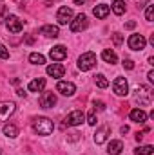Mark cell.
<instances>
[{
  "label": "cell",
  "mask_w": 154,
  "mask_h": 155,
  "mask_svg": "<svg viewBox=\"0 0 154 155\" xmlns=\"http://www.w3.org/2000/svg\"><path fill=\"white\" fill-rule=\"evenodd\" d=\"M56 105V96H54V92H42V96H40V107L42 108H53Z\"/></svg>",
  "instance_id": "obj_12"
},
{
  "label": "cell",
  "mask_w": 154,
  "mask_h": 155,
  "mask_svg": "<svg viewBox=\"0 0 154 155\" xmlns=\"http://www.w3.org/2000/svg\"><path fill=\"white\" fill-rule=\"evenodd\" d=\"M78 135H80V134H76V132H75V134H69V137H67V139H69L71 143H75V141H78V139H80Z\"/></svg>",
  "instance_id": "obj_33"
},
{
  "label": "cell",
  "mask_w": 154,
  "mask_h": 155,
  "mask_svg": "<svg viewBox=\"0 0 154 155\" xmlns=\"http://www.w3.org/2000/svg\"><path fill=\"white\" fill-rule=\"evenodd\" d=\"M33 130L38 135H51L54 130V123L49 117H35L33 119Z\"/></svg>",
  "instance_id": "obj_1"
},
{
  "label": "cell",
  "mask_w": 154,
  "mask_h": 155,
  "mask_svg": "<svg viewBox=\"0 0 154 155\" xmlns=\"http://www.w3.org/2000/svg\"><path fill=\"white\" fill-rule=\"evenodd\" d=\"M109 135H111V128H109V126H102V128H98L96 134H94V143H96V144H103Z\"/></svg>",
  "instance_id": "obj_14"
},
{
  "label": "cell",
  "mask_w": 154,
  "mask_h": 155,
  "mask_svg": "<svg viewBox=\"0 0 154 155\" xmlns=\"http://www.w3.org/2000/svg\"><path fill=\"white\" fill-rule=\"evenodd\" d=\"M83 121H85V114H83L82 110H73L69 116L65 117L64 124H67V126H78V124H82Z\"/></svg>",
  "instance_id": "obj_10"
},
{
  "label": "cell",
  "mask_w": 154,
  "mask_h": 155,
  "mask_svg": "<svg viewBox=\"0 0 154 155\" xmlns=\"http://www.w3.org/2000/svg\"><path fill=\"white\" fill-rule=\"evenodd\" d=\"M40 35H44L45 38H58L60 31L56 25H42L40 27Z\"/></svg>",
  "instance_id": "obj_17"
},
{
  "label": "cell",
  "mask_w": 154,
  "mask_h": 155,
  "mask_svg": "<svg viewBox=\"0 0 154 155\" xmlns=\"http://www.w3.org/2000/svg\"><path fill=\"white\" fill-rule=\"evenodd\" d=\"M2 132H4V135H5V137H9V139L18 137V128H16L15 124H4Z\"/></svg>",
  "instance_id": "obj_21"
},
{
  "label": "cell",
  "mask_w": 154,
  "mask_h": 155,
  "mask_svg": "<svg viewBox=\"0 0 154 155\" xmlns=\"http://www.w3.org/2000/svg\"><path fill=\"white\" fill-rule=\"evenodd\" d=\"M29 61H31L33 65H44V63H45V56L40 54V52H31V54H29Z\"/></svg>",
  "instance_id": "obj_24"
},
{
  "label": "cell",
  "mask_w": 154,
  "mask_h": 155,
  "mask_svg": "<svg viewBox=\"0 0 154 155\" xmlns=\"http://www.w3.org/2000/svg\"><path fill=\"white\" fill-rule=\"evenodd\" d=\"M0 58H2V60H7V58H9V49H7L4 43H0Z\"/></svg>",
  "instance_id": "obj_28"
},
{
  "label": "cell",
  "mask_w": 154,
  "mask_h": 155,
  "mask_svg": "<svg viewBox=\"0 0 154 155\" xmlns=\"http://www.w3.org/2000/svg\"><path fill=\"white\" fill-rule=\"evenodd\" d=\"M87 25H89V20H87V16H85L83 13L76 15L75 20H71V31H73V33H80V31H83Z\"/></svg>",
  "instance_id": "obj_8"
},
{
  "label": "cell",
  "mask_w": 154,
  "mask_h": 155,
  "mask_svg": "<svg viewBox=\"0 0 154 155\" xmlns=\"http://www.w3.org/2000/svg\"><path fill=\"white\" fill-rule=\"evenodd\" d=\"M56 90H58L62 96H73V94L76 92V87H75V83H71V81H58Z\"/></svg>",
  "instance_id": "obj_13"
},
{
  "label": "cell",
  "mask_w": 154,
  "mask_h": 155,
  "mask_svg": "<svg viewBox=\"0 0 154 155\" xmlns=\"http://www.w3.org/2000/svg\"><path fill=\"white\" fill-rule=\"evenodd\" d=\"M27 88H29V92H44L45 90V79L44 78H38V79L29 81Z\"/></svg>",
  "instance_id": "obj_18"
},
{
  "label": "cell",
  "mask_w": 154,
  "mask_h": 155,
  "mask_svg": "<svg viewBox=\"0 0 154 155\" xmlns=\"http://www.w3.org/2000/svg\"><path fill=\"white\" fill-rule=\"evenodd\" d=\"M125 27H127V29H134V27H136V22H134V20H131V22H127V24H125Z\"/></svg>",
  "instance_id": "obj_34"
},
{
  "label": "cell",
  "mask_w": 154,
  "mask_h": 155,
  "mask_svg": "<svg viewBox=\"0 0 154 155\" xmlns=\"http://www.w3.org/2000/svg\"><path fill=\"white\" fill-rule=\"evenodd\" d=\"M93 13H94V16H96V18H100V20H102V18H105V16L111 13V5H107V4H98V5L93 9Z\"/></svg>",
  "instance_id": "obj_19"
},
{
  "label": "cell",
  "mask_w": 154,
  "mask_h": 155,
  "mask_svg": "<svg viewBox=\"0 0 154 155\" xmlns=\"http://www.w3.org/2000/svg\"><path fill=\"white\" fill-rule=\"evenodd\" d=\"M111 11L118 15V16H121L123 13H125V2L123 0H114L113 2V5H111Z\"/></svg>",
  "instance_id": "obj_23"
},
{
  "label": "cell",
  "mask_w": 154,
  "mask_h": 155,
  "mask_svg": "<svg viewBox=\"0 0 154 155\" xmlns=\"http://www.w3.org/2000/svg\"><path fill=\"white\" fill-rule=\"evenodd\" d=\"M56 20H58L60 25L71 24V20H73V9L67 7V5H62V7L58 9V13H56Z\"/></svg>",
  "instance_id": "obj_5"
},
{
  "label": "cell",
  "mask_w": 154,
  "mask_h": 155,
  "mask_svg": "<svg viewBox=\"0 0 154 155\" xmlns=\"http://www.w3.org/2000/svg\"><path fill=\"white\" fill-rule=\"evenodd\" d=\"M123 67H125L127 71H132V69H134V61L129 60V58H125V60H123Z\"/></svg>",
  "instance_id": "obj_31"
},
{
  "label": "cell",
  "mask_w": 154,
  "mask_h": 155,
  "mask_svg": "<svg viewBox=\"0 0 154 155\" xmlns=\"http://www.w3.org/2000/svg\"><path fill=\"white\" fill-rule=\"evenodd\" d=\"M121 150H123V143L118 141V139L111 141V143L107 144V153L109 155H120L121 153Z\"/></svg>",
  "instance_id": "obj_20"
},
{
  "label": "cell",
  "mask_w": 154,
  "mask_h": 155,
  "mask_svg": "<svg viewBox=\"0 0 154 155\" xmlns=\"http://www.w3.org/2000/svg\"><path fill=\"white\" fill-rule=\"evenodd\" d=\"M129 117H131V121L143 124V123L147 121V112H145V110H142V108H134V110H131Z\"/></svg>",
  "instance_id": "obj_16"
},
{
  "label": "cell",
  "mask_w": 154,
  "mask_h": 155,
  "mask_svg": "<svg viewBox=\"0 0 154 155\" xmlns=\"http://www.w3.org/2000/svg\"><path fill=\"white\" fill-rule=\"evenodd\" d=\"M127 43H129L131 51H143L147 47V40L143 38L142 35H131L129 40H127Z\"/></svg>",
  "instance_id": "obj_4"
},
{
  "label": "cell",
  "mask_w": 154,
  "mask_h": 155,
  "mask_svg": "<svg viewBox=\"0 0 154 155\" xmlns=\"http://www.w3.org/2000/svg\"><path fill=\"white\" fill-rule=\"evenodd\" d=\"M94 108L96 110H105V103L103 101H94Z\"/></svg>",
  "instance_id": "obj_32"
},
{
  "label": "cell",
  "mask_w": 154,
  "mask_h": 155,
  "mask_svg": "<svg viewBox=\"0 0 154 155\" xmlns=\"http://www.w3.org/2000/svg\"><path fill=\"white\" fill-rule=\"evenodd\" d=\"M15 110H16V105L13 101H2L0 103V121H7L15 114Z\"/></svg>",
  "instance_id": "obj_7"
},
{
  "label": "cell",
  "mask_w": 154,
  "mask_h": 155,
  "mask_svg": "<svg viewBox=\"0 0 154 155\" xmlns=\"http://www.w3.org/2000/svg\"><path fill=\"white\" fill-rule=\"evenodd\" d=\"M47 74L58 79V78H62L64 74H65V67H64L62 63H53V65L47 67Z\"/></svg>",
  "instance_id": "obj_15"
},
{
  "label": "cell",
  "mask_w": 154,
  "mask_h": 155,
  "mask_svg": "<svg viewBox=\"0 0 154 155\" xmlns=\"http://www.w3.org/2000/svg\"><path fill=\"white\" fill-rule=\"evenodd\" d=\"M73 2H75V4H76V5H82V4H85V2H87V0H73Z\"/></svg>",
  "instance_id": "obj_38"
},
{
  "label": "cell",
  "mask_w": 154,
  "mask_h": 155,
  "mask_svg": "<svg viewBox=\"0 0 154 155\" xmlns=\"http://www.w3.org/2000/svg\"><path fill=\"white\" fill-rule=\"evenodd\" d=\"M147 79H149L151 83H154V71H151V72L147 74Z\"/></svg>",
  "instance_id": "obj_36"
},
{
  "label": "cell",
  "mask_w": 154,
  "mask_h": 155,
  "mask_svg": "<svg viewBox=\"0 0 154 155\" xmlns=\"http://www.w3.org/2000/svg\"><path fill=\"white\" fill-rule=\"evenodd\" d=\"M129 132V126H121V134H127Z\"/></svg>",
  "instance_id": "obj_39"
},
{
  "label": "cell",
  "mask_w": 154,
  "mask_h": 155,
  "mask_svg": "<svg viewBox=\"0 0 154 155\" xmlns=\"http://www.w3.org/2000/svg\"><path fill=\"white\" fill-rule=\"evenodd\" d=\"M102 58H103V61H105V63H111V65H114L116 61H118L116 52H114V51H111V49H105V51L102 52Z\"/></svg>",
  "instance_id": "obj_22"
},
{
  "label": "cell",
  "mask_w": 154,
  "mask_h": 155,
  "mask_svg": "<svg viewBox=\"0 0 154 155\" xmlns=\"http://www.w3.org/2000/svg\"><path fill=\"white\" fill-rule=\"evenodd\" d=\"M94 81H96V87H100V88H107L109 87V81H107V78L103 76V74H96Z\"/></svg>",
  "instance_id": "obj_26"
},
{
  "label": "cell",
  "mask_w": 154,
  "mask_h": 155,
  "mask_svg": "<svg viewBox=\"0 0 154 155\" xmlns=\"http://www.w3.org/2000/svg\"><path fill=\"white\" fill-rule=\"evenodd\" d=\"M85 119H87V123H89L91 126H94V124H96V114H94V110H91V112L87 114Z\"/></svg>",
  "instance_id": "obj_29"
},
{
  "label": "cell",
  "mask_w": 154,
  "mask_h": 155,
  "mask_svg": "<svg viewBox=\"0 0 154 155\" xmlns=\"http://www.w3.org/2000/svg\"><path fill=\"white\" fill-rule=\"evenodd\" d=\"M134 99H136L140 105H149V103L152 101V92H151V88L145 87V85H140V87L134 90Z\"/></svg>",
  "instance_id": "obj_3"
},
{
  "label": "cell",
  "mask_w": 154,
  "mask_h": 155,
  "mask_svg": "<svg viewBox=\"0 0 154 155\" xmlns=\"http://www.w3.org/2000/svg\"><path fill=\"white\" fill-rule=\"evenodd\" d=\"M76 65H78V69H80L82 72L91 71V69L96 65V54H94V52H83V54L78 58Z\"/></svg>",
  "instance_id": "obj_2"
},
{
  "label": "cell",
  "mask_w": 154,
  "mask_h": 155,
  "mask_svg": "<svg viewBox=\"0 0 154 155\" xmlns=\"http://www.w3.org/2000/svg\"><path fill=\"white\" fill-rule=\"evenodd\" d=\"M113 41H114L116 47H120V45L123 43V36H121L120 33H114V35H113Z\"/></svg>",
  "instance_id": "obj_30"
},
{
  "label": "cell",
  "mask_w": 154,
  "mask_h": 155,
  "mask_svg": "<svg viewBox=\"0 0 154 155\" xmlns=\"http://www.w3.org/2000/svg\"><path fill=\"white\" fill-rule=\"evenodd\" d=\"M5 27L9 29V33H20L22 29H24V25H22V22H20V18L18 16H15V15H7V18H5Z\"/></svg>",
  "instance_id": "obj_9"
},
{
  "label": "cell",
  "mask_w": 154,
  "mask_h": 155,
  "mask_svg": "<svg viewBox=\"0 0 154 155\" xmlns=\"http://www.w3.org/2000/svg\"><path fill=\"white\" fill-rule=\"evenodd\" d=\"M152 152H154V146H152V144L138 146V148L134 150V153H136V155H152Z\"/></svg>",
  "instance_id": "obj_25"
},
{
  "label": "cell",
  "mask_w": 154,
  "mask_h": 155,
  "mask_svg": "<svg viewBox=\"0 0 154 155\" xmlns=\"http://www.w3.org/2000/svg\"><path fill=\"white\" fill-rule=\"evenodd\" d=\"M145 20H147V22H152L154 20V5L152 4H149L147 9H145Z\"/></svg>",
  "instance_id": "obj_27"
},
{
  "label": "cell",
  "mask_w": 154,
  "mask_h": 155,
  "mask_svg": "<svg viewBox=\"0 0 154 155\" xmlns=\"http://www.w3.org/2000/svg\"><path fill=\"white\" fill-rule=\"evenodd\" d=\"M16 94H18L20 97H26V96H27V92H24V88H18V90H16Z\"/></svg>",
  "instance_id": "obj_35"
},
{
  "label": "cell",
  "mask_w": 154,
  "mask_h": 155,
  "mask_svg": "<svg viewBox=\"0 0 154 155\" xmlns=\"http://www.w3.org/2000/svg\"><path fill=\"white\" fill-rule=\"evenodd\" d=\"M113 90H114L116 96L125 97L129 94V83H127V79L125 78H116L114 83H113Z\"/></svg>",
  "instance_id": "obj_6"
},
{
  "label": "cell",
  "mask_w": 154,
  "mask_h": 155,
  "mask_svg": "<svg viewBox=\"0 0 154 155\" xmlns=\"http://www.w3.org/2000/svg\"><path fill=\"white\" fill-rule=\"evenodd\" d=\"M142 137H143V134H142V132H138V134H136V141L140 143V141H142Z\"/></svg>",
  "instance_id": "obj_37"
},
{
  "label": "cell",
  "mask_w": 154,
  "mask_h": 155,
  "mask_svg": "<svg viewBox=\"0 0 154 155\" xmlns=\"http://www.w3.org/2000/svg\"><path fill=\"white\" fill-rule=\"evenodd\" d=\"M49 58H51L53 61H62V60L67 58V49H65L64 45H54V47L49 51Z\"/></svg>",
  "instance_id": "obj_11"
}]
</instances>
